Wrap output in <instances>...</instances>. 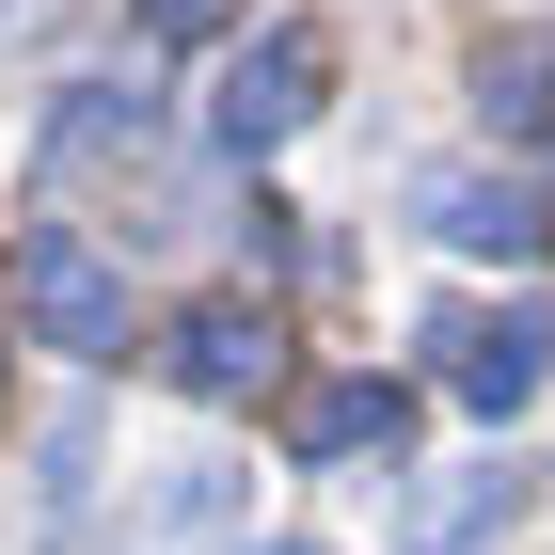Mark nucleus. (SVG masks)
<instances>
[{"label": "nucleus", "instance_id": "nucleus-9", "mask_svg": "<svg viewBox=\"0 0 555 555\" xmlns=\"http://www.w3.org/2000/svg\"><path fill=\"white\" fill-rule=\"evenodd\" d=\"M143 128H159L143 95H112V80H80V95H64V128H48V159H143Z\"/></svg>", "mask_w": 555, "mask_h": 555}, {"label": "nucleus", "instance_id": "nucleus-6", "mask_svg": "<svg viewBox=\"0 0 555 555\" xmlns=\"http://www.w3.org/2000/svg\"><path fill=\"white\" fill-rule=\"evenodd\" d=\"M238 492H255V476H238V461H175L159 492H143L128 555H191V540H222V524H238Z\"/></svg>", "mask_w": 555, "mask_h": 555}, {"label": "nucleus", "instance_id": "nucleus-1", "mask_svg": "<svg viewBox=\"0 0 555 555\" xmlns=\"http://www.w3.org/2000/svg\"><path fill=\"white\" fill-rule=\"evenodd\" d=\"M16 318H33L64 365H128V270L95 255L80 222H33V238H16Z\"/></svg>", "mask_w": 555, "mask_h": 555}, {"label": "nucleus", "instance_id": "nucleus-11", "mask_svg": "<svg viewBox=\"0 0 555 555\" xmlns=\"http://www.w3.org/2000/svg\"><path fill=\"white\" fill-rule=\"evenodd\" d=\"M238 0H143V33H222Z\"/></svg>", "mask_w": 555, "mask_h": 555}, {"label": "nucleus", "instance_id": "nucleus-10", "mask_svg": "<svg viewBox=\"0 0 555 555\" xmlns=\"http://www.w3.org/2000/svg\"><path fill=\"white\" fill-rule=\"evenodd\" d=\"M492 128H555V48H492Z\"/></svg>", "mask_w": 555, "mask_h": 555}, {"label": "nucleus", "instance_id": "nucleus-4", "mask_svg": "<svg viewBox=\"0 0 555 555\" xmlns=\"http://www.w3.org/2000/svg\"><path fill=\"white\" fill-rule=\"evenodd\" d=\"M413 222L444 238V255H555V207L524 191V175H428Z\"/></svg>", "mask_w": 555, "mask_h": 555}, {"label": "nucleus", "instance_id": "nucleus-12", "mask_svg": "<svg viewBox=\"0 0 555 555\" xmlns=\"http://www.w3.org/2000/svg\"><path fill=\"white\" fill-rule=\"evenodd\" d=\"M270 555H318V540H270Z\"/></svg>", "mask_w": 555, "mask_h": 555}, {"label": "nucleus", "instance_id": "nucleus-8", "mask_svg": "<svg viewBox=\"0 0 555 555\" xmlns=\"http://www.w3.org/2000/svg\"><path fill=\"white\" fill-rule=\"evenodd\" d=\"M508 508H524V461H476V476H444V492L413 508V555H476Z\"/></svg>", "mask_w": 555, "mask_h": 555}, {"label": "nucleus", "instance_id": "nucleus-2", "mask_svg": "<svg viewBox=\"0 0 555 555\" xmlns=\"http://www.w3.org/2000/svg\"><path fill=\"white\" fill-rule=\"evenodd\" d=\"M318 80H334V48L301 33V16L255 33L238 64H222V95H207V143H222V159H270L286 128H318Z\"/></svg>", "mask_w": 555, "mask_h": 555}, {"label": "nucleus", "instance_id": "nucleus-5", "mask_svg": "<svg viewBox=\"0 0 555 555\" xmlns=\"http://www.w3.org/2000/svg\"><path fill=\"white\" fill-rule=\"evenodd\" d=\"M270 365H286L270 301H191V318H175V382L191 397H270Z\"/></svg>", "mask_w": 555, "mask_h": 555}, {"label": "nucleus", "instance_id": "nucleus-7", "mask_svg": "<svg viewBox=\"0 0 555 555\" xmlns=\"http://www.w3.org/2000/svg\"><path fill=\"white\" fill-rule=\"evenodd\" d=\"M397 428H413L397 382H318V397L286 413V444H301V461H365V444H397Z\"/></svg>", "mask_w": 555, "mask_h": 555}, {"label": "nucleus", "instance_id": "nucleus-3", "mask_svg": "<svg viewBox=\"0 0 555 555\" xmlns=\"http://www.w3.org/2000/svg\"><path fill=\"white\" fill-rule=\"evenodd\" d=\"M428 349H444V397H476V413H524L555 365V318L540 301H508V318H428Z\"/></svg>", "mask_w": 555, "mask_h": 555}]
</instances>
